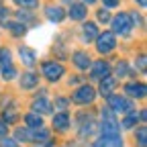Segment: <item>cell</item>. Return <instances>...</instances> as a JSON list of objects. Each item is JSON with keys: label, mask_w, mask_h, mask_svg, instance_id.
<instances>
[{"label": "cell", "mask_w": 147, "mask_h": 147, "mask_svg": "<svg viewBox=\"0 0 147 147\" xmlns=\"http://www.w3.org/2000/svg\"><path fill=\"white\" fill-rule=\"evenodd\" d=\"M63 65L61 63H55V61H47V63H43V76L47 78V80H51V82H55V80H59L61 76H63Z\"/></svg>", "instance_id": "7"}, {"label": "cell", "mask_w": 147, "mask_h": 147, "mask_svg": "<svg viewBox=\"0 0 147 147\" xmlns=\"http://www.w3.org/2000/svg\"><path fill=\"white\" fill-rule=\"evenodd\" d=\"M67 125H69V117H67L65 113H59V115H55V117H53V127H55V129H59V131H65Z\"/></svg>", "instance_id": "17"}, {"label": "cell", "mask_w": 147, "mask_h": 147, "mask_svg": "<svg viewBox=\"0 0 147 147\" xmlns=\"http://www.w3.org/2000/svg\"><path fill=\"white\" fill-rule=\"evenodd\" d=\"M94 96H96L94 88H90V86H80L76 92H74L71 100L76 102V104H90L92 100H94Z\"/></svg>", "instance_id": "6"}, {"label": "cell", "mask_w": 147, "mask_h": 147, "mask_svg": "<svg viewBox=\"0 0 147 147\" xmlns=\"http://www.w3.org/2000/svg\"><path fill=\"white\" fill-rule=\"evenodd\" d=\"M18 6H25V8H35L39 4V0H14Z\"/></svg>", "instance_id": "24"}, {"label": "cell", "mask_w": 147, "mask_h": 147, "mask_svg": "<svg viewBox=\"0 0 147 147\" xmlns=\"http://www.w3.org/2000/svg\"><path fill=\"white\" fill-rule=\"evenodd\" d=\"M108 71H110V65L106 61H96V63H92V71H90V76L94 78V80H104L108 76Z\"/></svg>", "instance_id": "9"}, {"label": "cell", "mask_w": 147, "mask_h": 147, "mask_svg": "<svg viewBox=\"0 0 147 147\" xmlns=\"http://www.w3.org/2000/svg\"><path fill=\"white\" fill-rule=\"evenodd\" d=\"M98 18H100L102 23H108V21H110V14H108V10H104V8H102V10L98 12Z\"/></svg>", "instance_id": "27"}, {"label": "cell", "mask_w": 147, "mask_h": 147, "mask_svg": "<svg viewBox=\"0 0 147 147\" xmlns=\"http://www.w3.org/2000/svg\"><path fill=\"white\" fill-rule=\"evenodd\" d=\"M137 141H139V147H145V145H147V129H145V127H139Z\"/></svg>", "instance_id": "22"}, {"label": "cell", "mask_w": 147, "mask_h": 147, "mask_svg": "<svg viewBox=\"0 0 147 147\" xmlns=\"http://www.w3.org/2000/svg\"><path fill=\"white\" fill-rule=\"evenodd\" d=\"M6 27H8V31L12 33V35H23L25 33V25H21V23H6Z\"/></svg>", "instance_id": "21"}, {"label": "cell", "mask_w": 147, "mask_h": 147, "mask_svg": "<svg viewBox=\"0 0 147 147\" xmlns=\"http://www.w3.org/2000/svg\"><path fill=\"white\" fill-rule=\"evenodd\" d=\"M137 2H139L141 6H145V4H147V0H137Z\"/></svg>", "instance_id": "32"}, {"label": "cell", "mask_w": 147, "mask_h": 147, "mask_svg": "<svg viewBox=\"0 0 147 147\" xmlns=\"http://www.w3.org/2000/svg\"><path fill=\"white\" fill-rule=\"evenodd\" d=\"M65 104H67V100H63V98L57 100V106H65Z\"/></svg>", "instance_id": "31"}, {"label": "cell", "mask_w": 147, "mask_h": 147, "mask_svg": "<svg viewBox=\"0 0 147 147\" xmlns=\"http://www.w3.org/2000/svg\"><path fill=\"white\" fill-rule=\"evenodd\" d=\"M74 63H76L80 69H88V67H90V57H88V53L76 51V53H74Z\"/></svg>", "instance_id": "13"}, {"label": "cell", "mask_w": 147, "mask_h": 147, "mask_svg": "<svg viewBox=\"0 0 147 147\" xmlns=\"http://www.w3.org/2000/svg\"><path fill=\"white\" fill-rule=\"evenodd\" d=\"M125 92H127L129 96H133V98H143L145 96V84H137V82L127 84L125 86Z\"/></svg>", "instance_id": "10"}, {"label": "cell", "mask_w": 147, "mask_h": 147, "mask_svg": "<svg viewBox=\"0 0 147 147\" xmlns=\"http://www.w3.org/2000/svg\"><path fill=\"white\" fill-rule=\"evenodd\" d=\"M0 67H2V78L4 80H12L16 76V69L10 61V51L8 49H0Z\"/></svg>", "instance_id": "5"}, {"label": "cell", "mask_w": 147, "mask_h": 147, "mask_svg": "<svg viewBox=\"0 0 147 147\" xmlns=\"http://www.w3.org/2000/svg\"><path fill=\"white\" fill-rule=\"evenodd\" d=\"M37 82H39V76H37V74H33V71L23 74V78H21V86H23V88H35Z\"/></svg>", "instance_id": "15"}, {"label": "cell", "mask_w": 147, "mask_h": 147, "mask_svg": "<svg viewBox=\"0 0 147 147\" xmlns=\"http://www.w3.org/2000/svg\"><path fill=\"white\" fill-rule=\"evenodd\" d=\"M139 67H141V69H145V57H143V55L139 57Z\"/></svg>", "instance_id": "30"}, {"label": "cell", "mask_w": 147, "mask_h": 147, "mask_svg": "<svg viewBox=\"0 0 147 147\" xmlns=\"http://www.w3.org/2000/svg\"><path fill=\"white\" fill-rule=\"evenodd\" d=\"M0 147H18V143L16 141H12V139H2V143H0Z\"/></svg>", "instance_id": "26"}, {"label": "cell", "mask_w": 147, "mask_h": 147, "mask_svg": "<svg viewBox=\"0 0 147 147\" xmlns=\"http://www.w3.org/2000/svg\"><path fill=\"white\" fill-rule=\"evenodd\" d=\"M127 71H129V65H127L125 61H121V63L117 65V74H119V76H125Z\"/></svg>", "instance_id": "25"}, {"label": "cell", "mask_w": 147, "mask_h": 147, "mask_svg": "<svg viewBox=\"0 0 147 147\" xmlns=\"http://www.w3.org/2000/svg\"><path fill=\"white\" fill-rule=\"evenodd\" d=\"M108 108L113 110V113H127V115L133 113V104L125 96H115V94L108 96Z\"/></svg>", "instance_id": "3"}, {"label": "cell", "mask_w": 147, "mask_h": 147, "mask_svg": "<svg viewBox=\"0 0 147 147\" xmlns=\"http://www.w3.org/2000/svg\"><path fill=\"white\" fill-rule=\"evenodd\" d=\"M82 31H84V37H86L88 41H94L96 37H98V27L94 23H84Z\"/></svg>", "instance_id": "18"}, {"label": "cell", "mask_w": 147, "mask_h": 147, "mask_svg": "<svg viewBox=\"0 0 147 147\" xmlns=\"http://www.w3.org/2000/svg\"><path fill=\"white\" fill-rule=\"evenodd\" d=\"M6 131H8V125H4L2 121H0V137H4V135H6Z\"/></svg>", "instance_id": "29"}, {"label": "cell", "mask_w": 147, "mask_h": 147, "mask_svg": "<svg viewBox=\"0 0 147 147\" xmlns=\"http://www.w3.org/2000/svg\"><path fill=\"white\" fill-rule=\"evenodd\" d=\"M133 29V21H131V14L127 12H121L113 18V31L117 35H129Z\"/></svg>", "instance_id": "2"}, {"label": "cell", "mask_w": 147, "mask_h": 147, "mask_svg": "<svg viewBox=\"0 0 147 147\" xmlns=\"http://www.w3.org/2000/svg\"><path fill=\"white\" fill-rule=\"evenodd\" d=\"M102 135H119V123L110 108H102Z\"/></svg>", "instance_id": "1"}, {"label": "cell", "mask_w": 147, "mask_h": 147, "mask_svg": "<svg viewBox=\"0 0 147 147\" xmlns=\"http://www.w3.org/2000/svg\"><path fill=\"white\" fill-rule=\"evenodd\" d=\"M33 110H35V115H47V113H51V104L45 100V98H39V100H35L33 102Z\"/></svg>", "instance_id": "16"}, {"label": "cell", "mask_w": 147, "mask_h": 147, "mask_svg": "<svg viewBox=\"0 0 147 147\" xmlns=\"http://www.w3.org/2000/svg\"><path fill=\"white\" fill-rule=\"evenodd\" d=\"M45 14H47V18L51 23H59V21H63V16H65V12H63L61 6H47Z\"/></svg>", "instance_id": "11"}, {"label": "cell", "mask_w": 147, "mask_h": 147, "mask_svg": "<svg viewBox=\"0 0 147 147\" xmlns=\"http://www.w3.org/2000/svg\"><path fill=\"white\" fill-rule=\"evenodd\" d=\"M84 2H88V4H92V2H96V0H84Z\"/></svg>", "instance_id": "33"}, {"label": "cell", "mask_w": 147, "mask_h": 147, "mask_svg": "<svg viewBox=\"0 0 147 147\" xmlns=\"http://www.w3.org/2000/svg\"><path fill=\"white\" fill-rule=\"evenodd\" d=\"M135 123H137V115H135V113H129V115L125 117V121H123V127H125V129H131Z\"/></svg>", "instance_id": "23"}, {"label": "cell", "mask_w": 147, "mask_h": 147, "mask_svg": "<svg viewBox=\"0 0 147 147\" xmlns=\"http://www.w3.org/2000/svg\"><path fill=\"white\" fill-rule=\"evenodd\" d=\"M94 147H123V139L121 135H102L94 143Z\"/></svg>", "instance_id": "8"}, {"label": "cell", "mask_w": 147, "mask_h": 147, "mask_svg": "<svg viewBox=\"0 0 147 147\" xmlns=\"http://www.w3.org/2000/svg\"><path fill=\"white\" fill-rule=\"evenodd\" d=\"M96 41H98L96 43V49L100 53H108V51H113L117 47V37H115V33H110V31H104L102 35H98Z\"/></svg>", "instance_id": "4"}, {"label": "cell", "mask_w": 147, "mask_h": 147, "mask_svg": "<svg viewBox=\"0 0 147 147\" xmlns=\"http://www.w3.org/2000/svg\"><path fill=\"white\" fill-rule=\"evenodd\" d=\"M115 78H110V76H106L104 80H100V94L102 96H110V92L115 90Z\"/></svg>", "instance_id": "14"}, {"label": "cell", "mask_w": 147, "mask_h": 147, "mask_svg": "<svg viewBox=\"0 0 147 147\" xmlns=\"http://www.w3.org/2000/svg\"><path fill=\"white\" fill-rule=\"evenodd\" d=\"M18 55H21V59H23L25 65H35L37 55H35L33 49H29V47H21V49H18Z\"/></svg>", "instance_id": "12"}, {"label": "cell", "mask_w": 147, "mask_h": 147, "mask_svg": "<svg viewBox=\"0 0 147 147\" xmlns=\"http://www.w3.org/2000/svg\"><path fill=\"white\" fill-rule=\"evenodd\" d=\"M102 2H104V6H108V8L119 6V0H102Z\"/></svg>", "instance_id": "28"}, {"label": "cell", "mask_w": 147, "mask_h": 147, "mask_svg": "<svg viewBox=\"0 0 147 147\" xmlns=\"http://www.w3.org/2000/svg\"><path fill=\"white\" fill-rule=\"evenodd\" d=\"M86 6L84 4H71V8H69V16L74 18V21H82V18L86 16Z\"/></svg>", "instance_id": "19"}, {"label": "cell", "mask_w": 147, "mask_h": 147, "mask_svg": "<svg viewBox=\"0 0 147 147\" xmlns=\"http://www.w3.org/2000/svg\"><path fill=\"white\" fill-rule=\"evenodd\" d=\"M25 123H27L31 129H43V121H41V117H39V115H35V113L27 115V117H25Z\"/></svg>", "instance_id": "20"}]
</instances>
